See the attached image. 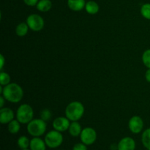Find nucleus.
Here are the masks:
<instances>
[{"label": "nucleus", "mask_w": 150, "mask_h": 150, "mask_svg": "<svg viewBox=\"0 0 150 150\" xmlns=\"http://www.w3.org/2000/svg\"><path fill=\"white\" fill-rule=\"evenodd\" d=\"M85 108L82 103L73 101L67 105L65 109V116L70 121L77 122L83 117Z\"/></svg>", "instance_id": "obj_2"}, {"label": "nucleus", "mask_w": 150, "mask_h": 150, "mask_svg": "<svg viewBox=\"0 0 150 150\" xmlns=\"http://www.w3.org/2000/svg\"><path fill=\"white\" fill-rule=\"evenodd\" d=\"M39 0H23V2L29 7H34L36 6L37 4L38 3Z\"/></svg>", "instance_id": "obj_26"}, {"label": "nucleus", "mask_w": 150, "mask_h": 150, "mask_svg": "<svg viewBox=\"0 0 150 150\" xmlns=\"http://www.w3.org/2000/svg\"><path fill=\"white\" fill-rule=\"evenodd\" d=\"M142 142L146 149L150 150V127L145 130L142 136Z\"/></svg>", "instance_id": "obj_19"}, {"label": "nucleus", "mask_w": 150, "mask_h": 150, "mask_svg": "<svg viewBox=\"0 0 150 150\" xmlns=\"http://www.w3.org/2000/svg\"><path fill=\"white\" fill-rule=\"evenodd\" d=\"M82 130H83V129H82L80 123L78 122L77 121L72 122L70 123L68 131L70 136H72L73 137H77V136H80Z\"/></svg>", "instance_id": "obj_14"}, {"label": "nucleus", "mask_w": 150, "mask_h": 150, "mask_svg": "<svg viewBox=\"0 0 150 150\" xmlns=\"http://www.w3.org/2000/svg\"><path fill=\"white\" fill-rule=\"evenodd\" d=\"M0 61H1L0 62V70H2L4 64H5V58H4V57L2 54L0 55Z\"/></svg>", "instance_id": "obj_27"}, {"label": "nucleus", "mask_w": 150, "mask_h": 150, "mask_svg": "<svg viewBox=\"0 0 150 150\" xmlns=\"http://www.w3.org/2000/svg\"><path fill=\"white\" fill-rule=\"evenodd\" d=\"M14 112L10 108H1L0 109V123L6 125L14 119Z\"/></svg>", "instance_id": "obj_11"}, {"label": "nucleus", "mask_w": 150, "mask_h": 150, "mask_svg": "<svg viewBox=\"0 0 150 150\" xmlns=\"http://www.w3.org/2000/svg\"><path fill=\"white\" fill-rule=\"evenodd\" d=\"M26 23L29 29L34 32H40L45 26L44 19L38 14H31L26 18Z\"/></svg>", "instance_id": "obj_6"}, {"label": "nucleus", "mask_w": 150, "mask_h": 150, "mask_svg": "<svg viewBox=\"0 0 150 150\" xmlns=\"http://www.w3.org/2000/svg\"><path fill=\"white\" fill-rule=\"evenodd\" d=\"M1 95L8 102L18 103L23 98V90L18 83H10L3 87Z\"/></svg>", "instance_id": "obj_1"}, {"label": "nucleus", "mask_w": 150, "mask_h": 150, "mask_svg": "<svg viewBox=\"0 0 150 150\" xmlns=\"http://www.w3.org/2000/svg\"><path fill=\"white\" fill-rule=\"evenodd\" d=\"M142 62L148 69H150V49L146 50L143 53V54H142Z\"/></svg>", "instance_id": "obj_23"}, {"label": "nucleus", "mask_w": 150, "mask_h": 150, "mask_svg": "<svg viewBox=\"0 0 150 150\" xmlns=\"http://www.w3.org/2000/svg\"><path fill=\"white\" fill-rule=\"evenodd\" d=\"M63 140L64 139H63V136L61 132L57 131L56 130H51L47 133L44 139L47 146L50 149H55L60 146L62 144Z\"/></svg>", "instance_id": "obj_5"}, {"label": "nucleus", "mask_w": 150, "mask_h": 150, "mask_svg": "<svg viewBox=\"0 0 150 150\" xmlns=\"http://www.w3.org/2000/svg\"><path fill=\"white\" fill-rule=\"evenodd\" d=\"M20 124L21 123L17 120H12L10 123H8V126H7L8 131L11 134H16V133H18L21 129Z\"/></svg>", "instance_id": "obj_18"}, {"label": "nucleus", "mask_w": 150, "mask_h": 150, "mask_svg": "<svg viewBox=\"0 0 150 150\" xmlns=\"http://www.w3.org/2000/svg\"><path fill=\"white\" fill-rule=\"evenodd\" d=\"M34 111L29 104H22L16 111V120L21 124H28L33 120Z\"/></svg>", "instance_id": "obj_4"}, {"label": "nucleus", "mask_w": 150, "mask_h": 150, "mask_svg": "<svg viewBox=\"0 0 150 150\" xmlns=\"http://www.w3.org/2000/svg\"><path fill=\"white\" fill-rule=\"evenodd\" d=\"M73 150H87V145L83 143H78L75 144L73 147Z\"/></svg>", "instance_id": "obj_25"}, {"label": "nucleus", "mask_w": 150, "mask_h": 150, "mask_svg": "<svg viewBox=\"0 0 150 150\" xmlns=\"http://www.w3.org/2000/svg\"><path fill=\"white\" fill-rule=\"evenodd\" d=\"M18 146H19L21 149H28L30 146V141H29V138L26 137L25 136H22L19 137L18 139Z\"/></svg>", "instance_id": "obj_20"}, {"label": "nucleus", "mask_w": 150, "mask_h": 150, "mask_svg": "<svg viewBox=\"0 0 150 150\" xmlns=\"http://www.w3.org/2000/svg\"><path fill=\"white\" fill-rule=\"evenodd\" d=\"M29 26L27 23H24V22H21L19 24L17 25L16 28V34L18 37H23L25 35H27L28 32H29Z\"/></svg>", "instance_id": "obj_17"}, {"label": "nucleus", "mask_w": 150, "mask_h": 150, "mask_svg": "<svg viewBox=\"0 0 150 150\" xmlns=\"http://www.w3.org/2000/svg\"><path fill=\"white\" fill-rule=\"evenodd\" d=\"M146 150H149V149H146Z\"/></svg>", "instance_id": "obj_31"}, {"label": "nucleus", "mask_w": 150, "mask_h": 150, "mask_svg": "<svg viewBox=\"0 0 150 150\" xmlns=\"http://www.w3.org/2000/svg\"><path fill=\"white\" fill-rule=\"evenodd\" d=\"M85 0H67V6L71 10L79 12L85 8Z\"/></svg>", "instance_id": "obj_13"}, {"label": "nucleus", "mask_w": 150, "mask_h": 150, "mask_svg": "<svg viewBox=\"0 0 150 150\" xmlns=\"http://www.w3.org/2000/svg\"><path fill=\"white\" fill-rule=\"evenodd\" d=\"M128 127L133 134H139L144 128V121L139 116H133L130 119Z\"/></svg>", "instance_id": "obj_8"}, {"label": "nucleus", "mask_w": 150, "mask_h": 150, "mask_svg": "<svg viewBox=\"0 0 150 150\" xmlns=\"http://www.w3.org/2000/svg\"><path fill=\"white\" fill-rule=\"evenodd\" d=\"M36 7L39 11L42 13L48 12L52 8V2L51 0H39Z\"/></svg>", "instance_id": "obj_16"}, {"label": "nucleus", "mask_w": 150, "mask_h": 150, "mask_svg": "<svg viewBox=\"0 0 150 150\" xmlns=\"http://www.w3.org/2000/svg\"><path fill=\"white\" fill-rule=\"evenodd\" d=\"M46 146L45 141L40 137H34L30 140L29 148L31 150H46Z\"/></svg>", "instance_id": "obj_12"}, {"label": "nucleus", "mask_w": 150, "mask_h": 150, "mask_svg": "<svg viewBox=\"0 0 150 150\" xmlns=\"http://www.w3.org/2000/svg\"><path fill=\"white\" fill-rule=\"evenodd\" d=\"M70 125V120L64 117H57L53 122V127H54V130L61 132V133L68 130Z\"/></svg>", "instance_id": "obj_9"}, {"label": "nucleus", "mask_w": 150, "mask_h": 150, "mask_svg": "<svg viewBox=\"0 0 150 150\" xmlns=\"http://www.w3.org/2000/svg\"><path fill=\"white\" fill-rule=\"evenodd\" d=\"M85 10L86 13L90 15H95L99 12L100 7L99 4L95 1H89L86 3Z\"/></svg>", "instance_id": "obj_15"}, {"label": "nucleus", "mask_w": 150, "mask_h": 150, "mask_svg": "<svg viewBox=\"0 0 150 150\" xmlns=\"http://www.w3.org/2000/svg\"><path fill=\"white\" fill-rule=\"evenodd\" d=\"M145 79H146V81L150 83V69H148L145 73Z\"/></svg>", "instance_id": "obj_28"}, {"label": "nucleus", "mask_w": 150, "mask_h": 150, "mask_svg": "<svg viewBox=\"0 0 150 150\" xmlns=\"http://www.w3.org/2000/svg\"><path fill=\"white\" fill-rule=\"evenodd\" d=\"M141 14L144 18L150 20V3L144 4L141 7Z\"/></svg>", "instance_id": "obj_21"}, {"label": "nucleus", "mask_w": 150, "mask_h": 150, "mask_svg": "<svg viewBox=\"0 0 150 150\" xmlns=\"http://www.w3.org/2000/svg\"><path fill=\"white\" fill-rule=\"evenodd\" d=\"M27 132L33 137H40L45 133L47 129L46 122L42 119H33L27 124Z\"/></svg>", "instance_id": "obj_3"}, {"label": "nucleus", "mask_w": 150, "mask_h": 150, "mask_svg": "<svg viewBox=\"0 0 150 150\" xmlns=\"http://www.w3.org/2000/svg\"><path fill=\"white\" fill-rule=\"evenodd\" d=\"M80 139L82 143L87 146L93 144L97 140L96 131L92 127H85L82 130L81 133L80 135Z\"/></svg>", "instance_id": "obj_7"}, {"label": "nucleus", "mask_w": 150, "mask_h": 150, "mask_svg": "<svg viewBox=\"0 0 150 150\" xmlns=\"http://www.w3.org/2000/svg\"><path fill=\"white\" fill-rule=\"evenodd\" d=\"M21 150H31V149H21Z\"/></svg>", "instance_id": "obj_30"}, {"label": "nucleus", "mask_w": 150, "mask_h": 150, "mask_svg": "<svg viewBox=\"0 0 150 150\" xmlns=\"http://www.w3.org/2000/svg\"><path fill=\"white\" fill-rule=\"evenodd\" d=\"M10 80H11V78L8 73L3 71L0 73V84L1 86H4L9 84L10 83Z\"/></svg>", "instance_id": "obj_22"}, {"label": "nucleus", "mask_w": 150, "mask_h": 150, "mask_svg": "<svg viewBox=\"0 0 150 150\" xmlns=\"http://www.w3.org/2000/svg\"><path fill=\"white\" fill-rule=\"evenodd\" d=\"M136 142L131 137L122 138L117 144V150H135Z\"/></svg>", "instance_id": "obj_10"}, {"label": "nucleus", "mask_w": 150, "mask_h": 150, "mask_svg": "<svg viewBox=\"0 0 150 150\" xmlns=\"http://www.w3.org/2000/svg\"><path fill=\"white\" fill-rule=\"evenodd\" d=\"M40 119H42V120H44L45 122H48L51 120V116H52V114H51V111L49 109H47V108H45L42 111H40Z\"/></svg>", "instance_id": "obj_24"}, {"label": "nucleus", "mask_w": 150, "mask_h": 150, "mask_svg": "<svg viewBox=\"0 0 150 150\" xmlns=\"http://www.w3.org/2000/svg\"><path fill=\"white\" fill-rule=\"evenodd\" d=\"M4 100H6L5 99H4V97L1 95V96H0V108H3V106H4Z\"/></svg>", "instance_id": "obj_29"}]
</instances>
